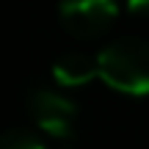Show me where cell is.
<instances>
[{"mask_svg":"<svg viewBox=\"0 0 149 149\" xmlns=\"http://www.w3.org/2000/svg\"><path fill=\"white\" fill-rule=\"evenodd\" d=\"M53 77L64 88H77V86L100 77V64L86 53H66L53 64Z\"/></svg>","mask_w":149,"mask_h":149,"instance_id":"cell-4","label":"cell"},{"mask_svg":"<svg viewBox=\"0 0 149 149\" xmlns=\"http://www.w3.org/2000/svg\"><path fill=\"white\" fill-rule=\"evenodd\" d=\"M61 149H72V146H61Z\"/></svg>","mask_w":149,"mask_h":149,"instance_id":"cell-7","label":"cell"},{"mask_svg":"<svg viewBox=\"0 0 149 149\" xmlns=\"http://www.w3.org/2000/svg\"><path fill=\"white\" fill-rule=\"evenodd\" d=\"M28 108H31L33 122L47 135H53L58 141H66L72 135L74 119H77V105L69 97L50 91V88H36L28 100Z\"/></svg>","mask_w":149,"mask_h":149,"instance_id":"cell-2","label":"cell"},{"mask_svg":"<svg viewBox=\"0 0 149 149\" xmlns=\"http://www.w3.org/2000/svg\"><path fill=\"white\" fill-rule=\"evenodd\" d=\"M116 0H58V17L74 36H100L116 19Z\"/></svg>","mask_w":149,"mask_h":149,"instance_id":"cell-3","label":"cell"},{"mask_svg":"<svg viewBox=\"0 0 149 149\" xmlns=\"http://www.w3.org/2000/svg\"><path fill=\"white\" fill-rule=\"evenodd\" d=\"M133 14H149V0H124Z\"/></svg>","mask_w":149,"mask_h":149,"instance_id":"cell-6","label":"cell"},{"mask_svg":"<svg viewBox=\"0 0 149 149\" xmlns=\"http://www.w3.org/2000/svg\"><path fill=\"white\" fill-rule=\"evenodd\" d=\"M100 80L130 97L149 94V44L141 39H119L97 55Z\"/></svg>","mask_w":149,"mask_h":149,"instance_id":"cell-1","label":"cell"},{"mask_svg":"<svg viewBox=\"0 0 149 149\" xmlns=\"http://www.w3.org/2000/svg\"><path fill=\"white\" fill-rule=\"evenodd\" d=\"M0 149H47V146H44L33 133H28V130H11V133L3 138V146Z\"/></svg>","mask_w":149,"mask_h":149,"instance_id":"cell-5","label":"cell"}]
</instances>
